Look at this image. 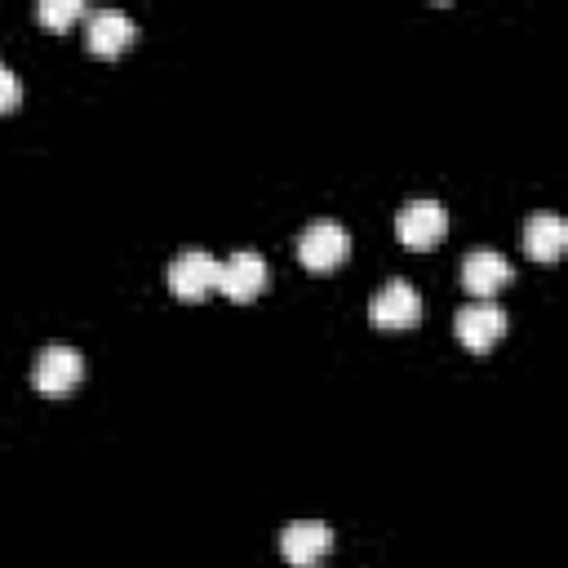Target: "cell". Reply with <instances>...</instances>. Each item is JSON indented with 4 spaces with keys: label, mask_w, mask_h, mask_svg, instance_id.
I'll return each instance as SVG.
<instances>
[{
    "label": "cell",
    "mask_w": 568,
    "mask_h": 568,
    "mask_svg": "<svg viewBox=\"0 0 568 568\" xmlns=\"http://www.w3.org/2000/svg\"><path fill=\"white\" fill-rule=\"evenodd\" d=\"M453 333L462 337V346H470V351H488V346L506 333V311H501L493 297H475V302H466V306L457 311Z\"/></svg>",
    "instance_id": "277c9868"
},
{
    "label": "cell",
    "mask_w": 568,
    "mask_h": 568,
    "mask_svg": "<svg viewBox=\"0 0 568 568\" xmlns=\"http://www.w3.org/2000/svg\"><path fill=\"white\" fill-rule=\"evenodd\" d=\"M138 36L133 18L124 9H93L89 22H84V44L98 53V58H115L120 49H129Z\"/></svg>",
    "instance_id": "ba28073f"
},
{
    "label": "cell",
    "mask_w": 568,
    "mask_h": 568,
    "mask_svg": "<svg viewBox=\"0 0 568 568\" xmlns=\"http://www.w3.org/2000/svg\"><path fill=\"white\" fill-rule=\"evenodd\" d=\"M22 102V84H18V75L0 62V111H13Z\"/></svg>",
    "instance_id": "4fadbf2b"
},
{
    "label": "cell",
    "mask_w": 568,
    "mask_h": 568,
    "mask_svg": "<svg viewBox=\"0 0 568 568\" xmlns=\"http://www.w3.org/2000/svg\"><path fill=\"white\" fill-rule=\"evenodd\" d=\"M444 231H448V213L439 200H408L395 213V235L408 248H430L435 240H444Z\"/></svg>",
    "instance_id": "3957f363"
},
{
    "label": "cell",
    "mask_w": 568,
    "mask_h": 568,
    "mask_svg": "<svg viewBox=\"0 0 568 568\" xmlns=\"http://www.w3.org/2000/svg\"><path fill=\"white\" fill-rule=\"evenodd\" d=\"M346 253H351V235H346L342 222L320 217L297 235V257H302L306 271H333V266L346 262Z\"/></svg>",
    "instance_id": "7a4b0ae2"
},
{
    "label": "cell",
    "mask_w": 568,
    "mask_h": 568,
    "mask_svg": "<svg viewBox=\"0 0 568 568\" xmlns=\"http://www.w3.org/2000/svg\"><path fill=\"white\" fill-rule=\"evenodd\" d=\"M80 377H84V355H80L75 346H67V342H53V346H44V351L36 355L31 382H36V390H40L44 399L71 395V390L80 386Z\"/></svg>",
    "instance_id": "6da1fadb"
},
{
    "label": "cell",
    "mask_w": 568,
    "mask_h": 568,
    "mask_svg": "<svg viewBox=\"0 0 568 568\" xmlns=\"http://www.w3.org/2000/svg\"><path fill=\"white\" fill-rule=\"evenodd\" d=\"M80 13H84V4H80V0H44V4H36V18H40L44 27H53V31L71 27Z\"/></svg>",
    "instance_id": "7c38bea8"
},
{
    "label": "cell",
    "mask_w": 568,
    "mask_h": 568,
    "mask_svg": "<svg viewBox=\"0 0 568 568\" xmlns=\"http://www.w3.org/2000/svg\"><path fill=\"white\" fill-rule=\"evenodd\" d=\"M328 546H333V528L320 524V519H293V524H284V532H280V550H284V559L297 564V568L320 564V555H324Z\"/></svg>",
    "instance_id": "9c48e42d"
},
{
    "label": "cell",
    "mask_w": 568,
    "mask_h": 568,
    "mask_svg": "<svg viewBox=\"0 0 568 568\" xmlns=\"http://www.w3.org/2000/svg\"><path fill=\"white\" fill-rule=\"evenodd\" d=\"M266 284V257L253 253V248H235L231 257L217 262V288L231 297V302H248L257 297Z\"/></svg>",
    "instance_id": "5b68a950"
},
{
    "label": "cell",
    "mask_w": 568,
    "mask_h": 568,
    "mask_svg": "<svg viewBox=\"0 0 568 568\" xmlns=\"http://www.w3.org/2000/svg\"><path fill=\"white\" fill-rule=\"evenodd\" d=\"M510 262L497 253V248H475V253H466V262H462V284L475 293V297H493L497 288H506L510 284Z\"/></svg>",
    "instance_id": "30bf717a"
},
{
    "label": "cell",
    "mask_w": 568,
    "mask_h": 568,
    "mask_svg": "<svg viewBox=\"0 0 568 568\" xmlns=\"http://www.w3.org/2000/svg\"><path fill=\"white\" fill-rule=\"evenodd\" d=\"M169 288L173 297H204L209 288H217V257L204 248H186L169 262Z\"/></svg>",
    "instance_id": "52a82bcc"
},
{
    "label": "cell",
    "mask_w": 568,
    "mask_h": 568,
    "mask_svg": "<svg viewBox=\"0 0 568 568\" xmlns=\"http://www.w3.org/2000/svg\"><path fill=\"white\" fill-rule=\"evenodd\" d=\"M368 320L377 328H413L422 320V297L408 280H390L373 302H368Z\"/></svg>",
    "instance_id": "8992f818"
},
{
    "label": "cell",
    "mask_w": 568,
    "mask_h": 568,
    "mask_svg": "<svg viewBox=\"0 0 568 568\" xmlns=\"http://www.w3.org/2000/svg\"><path fill=\"white\" fill-rule=\"evenodd\" d=\"M568 244V226L559 213H532L524 222V253L537 257V262H555Z\"/></svg>",
    "instance_id": "8fae6325"
}]
</instances>
